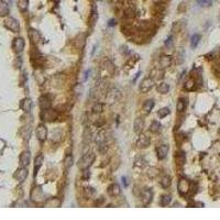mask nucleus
Instances as JSON below:
<instances>
[{
	"instance_id": "1",
	"label": "nucleus",
	"mask_w": 220,
	"mask_h": 220,
	"mask_svg": "<svg viewBox=\"0 0 220 220\" xmlns=\"http://www.w3.org/2000/svg\"><path fill=\"white\" fill-rule=\"evenodd\" d=\"M94 161H95V154H94V152H88L78 161V167L81 170L89 168L90 165L94 163Z\"/></svg>"
},
{
	"instance_id": "2",
	"label": "nucleus",
	"mask_w": 220,
	"mask_h": 220,
	"mask_svg": "<svg viewBox=\"0 0 220 220\" xmlns=\"http://www.w3.org/2000/svg\"><path fill=\"white\" fill-rule=\"evenodd\" d=\"M95 141L100 153H105V152L108 150V145H107V142H106V134H105L104 130L99 131L97 136H96Z\"/></svg>"
},
{
	"instance_id": "3",
	"label": "nucleus",
	"mask_w": 220,
	"mask_h": 220,
	"mask_svg": "<svg viewBox=\"0 0 220 220\" xmlns=\"http://www.w3.org/2000/svg\"><path fill=\"white\" fill-rule=\"evenodd\" d=\"M5 26H6L8 30H10V31L12 32H15V33L20 31V24H19L17 19H15V18L12 17L7 18L6 20H5Z\"/></svg>"
},
{
	"instance_id": "4",
	"label": "nucleus",
	"mask_w": 220,
	"mask_h": 220,
	"mask_svg": "<svg viewBox=\"0 0 220 220\" xmlns=\"http://www.w3.org/2000/svg\"><path fill=\"white\" fill-rule=\"evenodd\" d=\"M154 84H155V81H154L153 78L146 77V78L143 79V81H141V84H140V87H139L140 91H141V93H149L154 87Z\"/></svg>"
},
{
	"instance_id": "5",
	"label": "nucleus",
	"mask_w": 220,
	"mask_h": 220,
	"mask_svg": "<svg viewBox=\"0 0 220 220\" xmlns=\"http://www.w3.org/2000/svg\"><path fill=\"white\" fill-rule=\"evenodd\" d=\"M41 118L44 121H54L57 118V112L52 108H47V109L42 110L41 112Z\"/></svg>"
},
{
	"instance_id": "6",
	"label": "nucleus",
	"mask_w": 220,
	"mask_h": 220,
	"mask_svg": "<svg viewBox=\"0 0 220 220\" xmlns=\"http://www.w3.org/2000/svg\"><path fill=\"white\" fill-rule=\"evenodd\" d=\"M36 136H38V140L40 142H44L47 138V128L41 123V125H38L36 128Z\"/></svg>"
},
{
	"instance_id": "7",
	"label": "nucleus",
	"mask_w": 220,
	"mask_h": 220,
	"mask_svg": "<svg viewBox=\"0 0 220 220\" xmlns=\"http://www.w3.org/2000/svg\"><path fill=\"white\" fill-rule=\"evenodd\" d=\"M151 140L146 134H140L139 139L136 141V146L139 149H146L150 145Z\"/></svg>"
},
{
	"instance_id": "8",
	"label": "nucleus",
	"mask_w": 220,
	"mask_h": 220,
	"mask_svg": "<svg viewBox=\"0 0 220 220\" xmlns=\"http://www.w3.org/2000/svg\"><path fill=\"white\" fill-rule=\"evenodd\" d=\"M191 189V184L185 178H182V180L178 182V191H180V195H186Z\"/></svg>"
},
{
	"instance_id": "9",
	"label": "nucleus",
	"mask_w": 220,
	"mask_h": 220,
	"mask_svg": "<svg viewBox=\"0 0 220 220\" xmlns=\"http://www.w3.org/2000/svg\"><path fill=\"white\" fill-rule=\"evenodd\" d=\"M24 45H26V42L22 38H15L13 43H12V49L15 53H21L23 51Z\"/></svg>"
},
{
	"instance_id": "10",
	"label": "nucleus",
	"mask_w": 220,
	"mask_h": 220,
	"mask_svg": "<svg viewBox=\"0 0 220 220\" xmlns=\"http://www.w3.org/2000/svg\"><path fill=\"white\" fill-rule=\"evenodd\" d=\"M30 160H31V154H30L29 151H23L22 153L20 154V157H19V164L22 167H26L30 163Z\"/></svg>"
},
{
	"instance_id": "11",
	"label": "nucleus",
	"mask_w": 220,
	"mask_h": 220,
	"mask_svg": "<svg viewBox=\"0 0 220 220\" xmlns=\"http://www.w3.org/2000/svg\"><path fill=\"white\" fill-rule=\"evenodd\" d=\"M152 199H153V191L151 189L146 188L142 191V203H143V205L148 206L152 201Z\"/></svg>"
},
{
	"instance_id": "12",
	"label": "nucleus",
	"mask_w": 220,
	"mask_h": 220,
	"mask_svg": "<svg viewBox=\"0 0 220 220\" xmlns=\"http://www.w3.org/2000/svg\"><path fill=\"white\" fill-rule=\"evenodd\" d=\"M28 170H26V167H22V166H20V168L18 170L17 172L15 173V178L18 180V182L22 183L24 180H26V177H28Z\"/></svg>"
},
{
	"instance_id": "13",
	"label": "nucleus",
	"mask_w": 220,
	"mask_h": 220,
	"mask_svg": "<svg viewBox=\"0 0 220 220\" xmlns=\"http://www.w3.org/2000/svg\"><path fill=\"white\" fill-rule=\"evenodd\" d=\"M31 198L33 201H41V200H43L44 194H43V191H42V189H41L40 187H35V188H33V191H32V193H31Z\"/></svg>"
},
{
	"instance_id": "14",
	"label": "nucleus",
	"mask_w": 220,
	"mask_h": 220,
	"mask_svg": "<svg viewBox=\"0 0 220 220\" xmlns=\"http://www.w3.org/2000/svg\"><path fill=\"white\" fill-rule=\"evenodd\" d=\"M39 104H40V108L42 110L47 109V108H51V98H50L47 95H43L40 97V100H39Z\"/></svg>"
},
{
	"instance_id": "15",
	"label": "nucleus",
	"mask_w": 220,
	"mask_h": 220,
	"mask_svg": "<svg viewBox=\"0 0 220 220\" xmlns=\"http://www.w3.org/2000/svg\"><path fill=\"white\" fill-rule=\"evenodd\" d=\"M168 151H170V146L167 144H162L160 145L159 148L156 150V154H157V157L160 160H163L166 157V155L168 154Z\"/></svg>"
},
{
	"instance_id": "16",
	"label": "nucleus",
	"mask_w": 220,
	"mask_h": 220,
	"mask_svg": "<svg viewBox=\"0 0 220 220\" xmlns=\"http://www.w3.org/2000/svg\"><path fill=\"white\" fill-rule=\"evenodd\" d=\"M154 105H155V102H154L153 99H149V100H146V101L143 104V106H142V111H143L145 115H149V113L152 111V109L154 108Z\"/></svg>"
},
{
	"instance_id": "17",
	"label": "nucleus",
	"mask_w": 220,
	"mask_h": 220,
	"mask_svg": "<svg viewBox=\"0 0 220 220\" xmlns=\"http://www.w3.org/2000/svg\"><path fill=\"white\" fill-rule=\"evenodd\" d=\"M29 36H30V39H31V42L33 44H39L40 43V41L42 40L40 33H39L36 30H33V29H31L29 31Z\"/></svg>"
},
{
	"instance_id": "18",
	"label": "nucleus",
	"mask_w": 220,
	"mask_h": 220,
	"mask_svg": "<svg viewBox=\"0 0 220 220\" xmlns=\"http://www.w3.org/2000/svg\"><path fill=\"white\" fill-rule=\"evenodd\" d=\"M143 127H144V121H143V119L140 118V117H138V118L134 120L133 131L136 132V133H140V132L142 131V129H143Z\"/></svg>"
},
{
	"instance_id": "19",
	"label": "nucleus",
	"mask_w": 220,
	"mask_h": 220,
	"mask_svg": "<svg viewBox=\"0 0 220 220\" xmlns=\"http://www.w3.org/2000/svg\"><path fill=\"white\" fill-rule=\"evenodd\" d=\"M172 63V58L170 55H164L162 57L160 58V68H166L171 65Z\"/></svg>"
},
{
	"instance_id": "20",
	"label": "nucleus",
	"mask_w": 220,
	"mask_h": 220,
	"mask_svg": "<svg viewBox=\"0 0 220 220\" xmlns=\"http://www.w3.org/2000/svg\"><path fill=\"white\" fill-rule=\"evenodd\" d=\"M108 193H109L110 196H118V195H120L121 189H120L119 184H111L108 187Z\"/></svg>"
},
{
	"instance_id": "21",
	"label": "nucleus",
	"mask_w": 220,
	"mask_h": 220,
	"mask_svg": "<svg viewBox=\"0 0 220 220\" xmlns=\"http://www.w3.org/2000/svg\"><path fill=\"white\" fill-rule=\"evenodd\" d=\"M164 72H163V70H161V68H154L152 72H151V78H153L154 81H160V79H162L163 77H164Z\"/></svg>"
},
{
	"instance_id": "22",
	"label": "nucleus",
	"mask_w": 220,
	"mask_h": 220,
	"mask_svg": "<svg viewBox=\"0 0 220 220\" xmlns=\"http://www.w3.org/2000/svg\"><path fill=\"white\" fill-rule=\"evenodd\" d=\"M43 155L40 154L38 156L35 157V161H34V176H36V174H38V171L41 168V166L43 165Z\"/></svg>"
},
{
	"instance_id": "23",
	"label": "nucleus",
	"mask_w": 220,
	"mask_h": 220,
	"mask_svg": "<svg viewBox=\"0 0 220 220\" xmlns=\"http://www.w3.org/2000/svg\"><path fill=\"white\" fill-rule=\"evenodd\" d=\"M175 159H176L177 165H180V166H183V165L185 164L186 155H185V153H184L183 151H177V152H176V155H175Z\"/></svg>"
},
{
	"instance_id": "24",
	"label": "nucleus",
	"mask_w": 220,
	"mask_h": 220,
	"mask_svg": "<svg viewBox=\"0 0 220 220\" xmlns=\"http://www.w3.org/2000/svg\"><path fill=\"white\" fill-rule=\"evenodd\" d=\"M9 12H10V8L8 3L5 1H0V17H6L9 15Z\"/></svg>"
},
{
	"instance_id": "25",
	"label": "nucleus",
	"mask_w": 220,
	"mask_h": 220,
	"mask_svg": "<svg viewBox=\"0 0 220 220\" xmlns=\"http://www.w3.org/2000/svg\"><path fill=\"white\" fill-rule=\"evenodd\" d=\"M160 184H161V186H162L163 188H168L170 186H171L172 184V178L171 176H168V175H165V176H163L162 178H161V180H160Z\"/></svg>"
},
{
	"instance_id": "26",
	"label": "nucleus",
	"mask_w": 220,
	"mask_h": 220,
	"mask_svg": "<svg viewBox=\"0 0 220 220\" xmlns=\"http://www.w3.org/2000/svg\"><path fill=\"white\" fill-rule=\"evenodd\" d=\"M20 107H21V109H22V110H24V111H26V112H29L30 110H31V108H32L31 99H29V98L23 99V100H22V102H21Z\"/></svg>"
},
{
	"instance_id": "27",
	"label": "nucleus",
	"mask_w": 220,
	"mask_h": 220,
	"mask_svg": "<svg viewBox=\"0 0 220 220\" xmlns=\"http://www.w3.org/2000/svg\"><path fill=\"white\" fill-rule=\"evenodd\" d=\"M162 129V125L159 121H152V123L150 125V131L152 133H159Z\"/></svg>"
},
{
	"instance_id": "28",
	"label": "nucleus",
	"mask_w": 220,
	"mask_h": 220,
	"mask_svg": "<svg viewBox=\"0 0 220 220\" xmlns=\"http://www.w3.org/2000/svg\"><path fill=\"white\" fill-rule=\"evenodd\" d=\"M168 90H170V86H168L166 83H164V81H161V83L157 85V91H159L160 94L165 95V94L168 93Z\"/></svg>"
},
{
	"instance_id": "29",
	"label": "nucleus",
	"mask_w": 220,
	"mask_h": 220,
	"mask_svg": "<svg viewBox=\"0 0 220 220\" xmlns=\"http://www.w3.org/2000/svg\"><path fill=\"white\" fill-rule=\"evenodd\" d=\"M73 161H74V159H73L70 154H67L66 156L64 157V167H65V170H70V166L73 165Z\"/></svg>"
},
{
	"instance_id": "30",
	"label": "nucleus",
	"mask_w": 220,
	"mask_h": 220,
	"mask_svg": "<svg viewBox=\"0 0 220 220\" xmlns=\"http://www.w3.org/2000/svg\"><path fill=\"white\" fill-rule=\"evenodd\" d=\"M18 7H19V10L21 12H26L28 7H29V0H19Z\"/></svg>"
},
{
	"instance_id": "31",
	"label": "nucleus",
	"mask_w": 220,
	"mask_h": 220,
	"mask_svg": "<svg viewBox=\"0 0 220 220\" xmlns=\"http://www.w3.org/2000/svg\"><path fill=\"white\" fill-rule=\"evenodd\" d=\"M97 20H98V12H97V10L96 9H94L93 12L90 13V17H89V23L91 26H94L96 24V22H97Z\"/></svg>"
},
{
	"instance_id": "32",
	"label": "nucleus",
	"mask_w": 220,
	"mask_h": 220,
	"mask_svg": "<svg viewBox=\"0 0 220 220\" xmlns=\"http://www.w3.org/2000/svg\"><path fill=\"white\" fill-rule=\"evenodd\" d=\"M171 201H172L171 195H163V196L161 197V200H160V203H161V205H162L163 207L168 206L171 204Z\"/></svg>"
},
{
	"instance_id": "33",
	"label": "nucleus",
	"mask_w": 220,
	"mask_h": 220,
	"mask_svg": "<svg viewBox=\"0 0 220 220\" xmlns=\"http://www.w3.org/2000/svg\"><path fill=\"white\" fill-rule=\"evenodd\" d=\"M83 140H84L85 144H89L90 143V141H91V130L90 129H86L84 131V138H83Z\"/></svg>"
},
{
	"instance_id": "34",
	"label": "nucleus",
	"mask_w": 220,
	"mask_h": 220,
	"mask_svg": "<svg viewBox=\"0 0 220 220\" xmlns=\"http://www.w3.org/2000/svg\"><path fill=\"white\" fill-rule=\"evenodd\" d=\"M186 108V101L184 100L183 98H180L178 101H177L176 105V109H177V112H183Z\"/></svg>"
},
{
	"instance_id": "35",
	"label": "nucleus",
	"mask_w": 220,
	"mask_h": 220,
	"mask_svg": "<svg viewBox=\"0 0 220 220\" xmlns=\"http://www.w3.org/2000/svg\"><path fill=\"white\" fill-rule=\"evenodd\" d=\"M170 113H171V110H170V108L165 107V108H162V109L159 110L157 116H159L160 118H165V117H167Z\"/></svg>"
},
{
	"instance_id": "36",
	"label": "nucleus",
	"mask_w": 220,
	"mask_h": 220,
	"mask_svg": "<svg viewBox=\"0 0 220 220\" xmlns=\"http://www.w3.org/2000/svg\"><path fill=\"white\" fill-rule=\"evenodd\" d=\"M134 165L138 166V167H144L145 165H146V162H145V160L141 156H138L134 159Z\"/></svg>"
},
{
	"instance_id": "37",
	"label": "nucleus",
	"mask_w": 220,
	"mask_h": 220,
	"mask_svg": "<svg viewBox=\"0 0 220 220\" xmlns=\"http://www.w3.org/2000/svg\"><path fill=\"white\" fill-rule=\"evenodd\" d=\"M199 40H200V35L199 34H194L193 36H191V45L193 49H195V47L198 45V43H199Z\"/></svg>"
},
{
	"instance_id": "38",
	"label": "nucleus",
	"mask_w": 220,
	"mask_h": 220,
	"mask_svg": "<svg viewBox=\"0 0 220 220\" xmlns=\"http://www.w3.org/2000/svg\"><path fill=\"white\" fill-rule=\"evenodd\" d=\"M104 66H105V68H106V70H107L108 72L110 73V74H113V72H115V66H113V64L111 63L109 60L105 62Z\"/></svg>"
},
{
	"instance_id": "39",
	"label": "nucleus",
	"mask_w": 220,
	"mask_h": 220,
	"mask_svg": "<svg viewBox=\"0 0 220 220\" xmlns=\"http://www.w3.org/2000/svg\"><path fill=\"white\" fill-rule=\"evenodd\" d=\"M194 88H195V81H194V78L187 79V81L185 83V89L193 90Z\"/></svg>"
},
{
	"instance_id": "40",
	"label": "nucleus",
	"mask_w": 220,
	"mask_h": 220,
	"mask_svg": "<svg viewBox=\"0 0 220 220\" xmlns=\"http://www.w3.org/2000/svg\"><path fill=\"white\" fill-rule=\"evenodd\" d=\"M102 108H104V106H102L101 102H96L93 106V111L95 113H100L102 111Z\"/></svg>"
},
{
	"instance_id": "41",
	"label": "nucleus",
	"mask_w": 220,
	"mask_h": 220,
	"mask_svg": "<svg viewBox=\"0 0 220 220\" xmlns=\"http://www.w3.org/2000/svg\"><path fill=\"white\" fill-rule=\"evenodd\" d=\"M165 49H170L171 51H173L174 43H173V38H172V36H168L167 40L165 41Z\"/></svg>"
},
{
	"instance_id": "42",
	"label": "nucleus",
	"mask_w": 220,
	"mask_h": 220,
	"mask_svg": "<svg viewBox=\"0 0 220 220\" xmlns=\"http://www.w3.org/2000/svg\"><path fill=\"white\" fill-rule=\"evenodd\" d=\"M197 3L200 7H210L212 3V0H197Z\"/></svg>"
},
{
	"instance_id": "43",
	"label": "nucleus",
	"mask_w": 220,
	"mask_h": 220,
	"mask_svg": "<svg viewBox=\"0 0 220 220\" xmlns=\"http://www.w3.org/2000/svg\"><path fill=\"white\" fill-rule=\"evenodd\" d=\"M159 175V172H157L156 168H150L148 172V176L150 178H155V177Z\"/></svg>"
},
{
	"instance_id": "44",
	"label": "nucleus",
	"mask_w": 220,
	"mask_h": 220,
	"mask_svg": "<svg viewBox=\"0 0 220 220\" xmlns=\"http://www.w3.org/2000/svg\"><path fill=\"white\" fill-rule=\"evenodd\" d=\"M90 177V172H89V168H85L83 170V174H81V178L84 180H88Z\"/></svg>"
},
{
	"instance_id": "45",
	"label": "nucleus",
	"mask_w": 220,
	"mask_h": 220,
	"mask_svg": "<svg viewBox=\"0 0 220 220\" xmlns=\"http://www.w3.org/2000/svg\"><path fill=\"white\" fill-rule=\"evenodd\" d=\"M85 193H88V196H91V195L95 194V189L90 188V187H87V188L85 189Z\"/></svg>"
},
{
	"instance_id": "46",
	"label": "nucleus",
	"mask_w": 220,
	"mask_h": 220,
	"mask_svg": "<svg viewBox=\"0 0 220 220\" xmlns=\"http://www.w3.org/2000/svg\"><path fill=\"white\" fill-rule=\"evenodd\" d=\"M108 26H116V21L113 20V19H111V20L108 22Z\"/></svg>"
},
{
	"instance_id": "47",
	"label": "nucleus",
	"mask_w": 220,
	"mask_h": 220,
	"mask_svg": "<svg viewBox=\"0 0 220 220\" xmlns=\"http://www.w3.org/2000/svg\"><path fill=\"white\" fill-rule=\"evenodd\" d=\"M122 183H123V185H125V186H128V180H127V177H122Z\"/></svg>"
},
{
	"instance_id": "48",
	"label": "nucleus",
	"mask_w": 220,
	"mask_h": 220,
	"mask_svg": "<svg viewBox=\"0 0 220 220\" xmlns=\"http://www.w3.org/2000/svg\"><path fill=\"white\" fill-rule=\"evenodd\" d=\"M140 74H141V73H138V74H136V77H134V78H133V81H133V83H134V81H136V79H138V78H139V76H140Z\"/></svg>"
}]
</instances>
